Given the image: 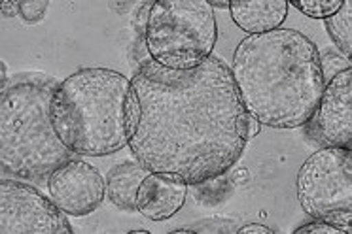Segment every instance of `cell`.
Masks as SVG:
<instances>
[{
	"instance_id": "obj_1",
	"label": "cell",
	"mask_w": 352,
	"mask_h": 234,
	"mask_svg": "<svg viewBox=\"0 0 352 234\" xmlns=\"http://www.w3.org/2000/svg\"><path fill=\"white\" fill-rule=\"evenodd\" d=\"M131 85L140 112L127 148L150 172L199 185L222 178L241 159L248 112L222 59L210 57L186 72L148 60Z\"/></svg>"
},
{
	"instance_id": "obj_2",
	"label": "cell",
	"mask_w": 352,
	"mask_h": 234,
	"mask_svg": "<svg viewBox=\"0 0 352 234\" xmlns=\"http://www.w3.org/2000/svg\"><path fill=\"white\" fill-rule=\"evenodd\" d=\"M231 75L246 112L273 128L303 127L326 87L313 40L284 27L246 36L235 49Z\"/></svg>"
},
{
	"instance_id": "obj_3",
	"label": "cell",
	"mask_w": 352,
	"mask_h": 234,
	"mask_svg": "<svg viewBox=\"0 0 352 234\" xmlns=\"http://www.w3.org/2000/svg\"><path fill=\"white\" fill-rule=\"evenodd\" d=\"M138 102L127 75L110 68H82L52 97V123L72 155L104 157L129 145Z\"/></svg>"
},
{
	"instance_id": "obj_4",
	"label": "cell",
	"mask_w": 352,
	"mask_h": 234,
	"mask_svg": "<svg viewBox=\"0 0 352 234\" xmlns=\"http://www.w3.org/2000/svg\"><path fill=\"white\" fill-rule=\"evenodd\" d=\"M57 85L47 75H19L2 91L0 163L6 176L42 183L72 159L52 123Z\"/></svg>"
},
{
	"instance_id": "obj_5",
	"label": "cell",
	"mask_w": 352,
	"mask_h": 234,
	"mask_svg": "<svg viewBox=\"0 0 352 234\" xmlns=\"http://www.w3.org/2000/svg\"><path fill=\"white\" fill-rule=\"evenodd\" d=\"M218 25L208 0H153L146 49L161 68L186 72L212 57Z\"/></svg>"
},
{
	"instance_id": "obj_6",
	"label": "cell",
	"mask_w": 352,
	"mask_h": 234,
	"mask_svg": "<svg viewBox=\"0 0 352 234\" xmlns=\"http://www.w3.org/2000/svg\"><path fill=\"white\" fill-rule=\"evenodd\" d=\"M298 198L303 211L313 219L352 211V150L314 151L299 168Z\"/></svg>"
},
{
	"instance_id": "obj_7",
	"label": "cell",
	"mask_w": 352,
	"mask_h": 234,
	"mask_svg": "<svg viewBox=\"0 0 352 234\" xmlns=\"http://www.w3.org/2000/svg\"><path fill=\"white\" fill-rule=\"evenodd\" d=\"M0 233L70 234L72 225L57 204L27 181H0Z\"/></svg>"
},
{
	"instance_id": "obj_8",
	"label": "cell",
	"mask_w": 352,
	"mask_h": 234,
	"mask_svg": "<svg viewBox=\"0 0 352 234\" xmlns=\"http://www.w3.org/2000/svg\"><path fill=\"white\" fill-rule=\"evenodd\" d=\"M303 127L324 148L352 150V68L326 83L320 102Z\"/></svg>"
},
{
	"instance_id": "obj_9",
	"label": "cell",
	"mask_w": 352,
	"mask_h": 234,
	"mask_svg": "<svg viewBox=\"0 0 352 234\" xmlns=\"http://www.w3.org/2000/svg\"><path fill=\"white\" fill-rule=\"evenodd\" d=\"M50 198L67 215L84 218L99 208L107 196V180L85 161L70 159L47 178Z\"/></svg>"
},
{
	"instance_id": "obj_10",
	"label": "cell",
	"mask_w": 352,
	"mask_h": 234,
	"mask_svg": "<svg viewBox=\"0 0 352 234\" xmlns=\"http://www.w3.org/2000/svg\"><path fill=\"white\" fill-rule=\"evenodd\" d=\"M188 183L180 176L150 172L137 193V211L150 221H165L182 210Z\"/></svg>"
},
{
	"instance_id": "obj_11",
	"label": "cell",
	"mask_w": 352,
	"mask_h": 234,
	"mask_svg": "<svg viewBox=\"0 0 352 234\" xmlns=\"http://www.w3.org/2000/svg\"><path fill=\"white\" fill-rule=\"evenodd\" d=\"M288 8L286 0H233L230 14L239 29L254 36L280 29L288 17Z\"/></svg>"
},
{
	"instance_id": "obj_12",
	"label": "cell",
	"mask_w": 352,
	"mask_h": 234,
	"mask_svg": "<svg viewBox=\"0 0 352 234\" xmlns=\"http://www.w3.org/2000/svg\"><path fill=\"white\" fill-rule=\"evenodd\" d=\"M150 170L140 163H131L123 161L114 168H110V172L104 178L107 180V196L110 202L116 204L120 210L137 211V193L140 183Z\"/></svg>"
},
{
	"instance_id": "obj_13",
	"label": "cell",
	"mask_w": 352,
	"mask_h": 234,
	"mask_svg": "<svg viewBox=\"0 0 352 234\" xmlns=\"http://www.w3.org/2000/svg\"><path fill=\"white\" fill-rule=\"evenodd\" d=\"M326 29L329 36L341 49V55L351 59L352 55V2L344 0L343 6L326 19Z\"/></svg>"
},
{
	"instance_id": "obj_14",
	"label": "cell",
	"mask_w": 352,
	"mask_h": 234,
	"mask_svg": "<svg viewBox=\"0 0 352 234\" xmlns=\"http://www.w3.org/2000/svg\"><path fill=\"white\" fill-rule=\"evenodd\" d=\"M292 6L313 19H328L343 6V0H296Z\"/></svg>"
},
{
	"instance_id": "obj_15",
	"label": "cell",
	"mask_w": 352,
	"mask_h": 234,
	"mask_svg": "<svg viewBox=\"0 0 352 234\" xmlns=\"http://www.w3.org/2000/svg\"><path fill=\"white\" fill-rule=\"evenodd\" d=\"M320 67L324 83H328L333 75L343 72L344 68H351V59H346L343 55H337L333 51H326L324 55H320Z\"/></svg>"
},
{
	"instance_id": "obj_16",
	"label": "cell",
	"mask_w": 352,
	"mask_h": 234,
	"mask_svg": "<svg viewBox=\"0 0 352 234\" xmlns=\"http://www.w3.org/2000/svg\"><path fill=\"white\" fill-rule=\"evenodd\" d=\"M47 6H50L47 0H21L19 2V15L25 23L36 25L44 19Z\"/></svg>"
},
{
	"instance_id": "obj_17",
	"label": "cell",
	"mask_w": 352,
	"mask_h": 234,
	"mask_svg": "<svg viewBox=\"0 0 352 234\" xmlns=\"http://www.w3.org/2000/svg\"><path fill=\"white\" fill-rule=\"evenodd\" d=\"M296 234H307V233H313V234H339L336 226L329 225L328 221H324V219H313L311 223H307V225L299 226L294 231Z\"/></svg>"
},
{
	"instance_id": "obj_18",
	"label": "cell",
	"mask_w": 352,
	"mask_h": 234,
	"mask_svg": "<svg viewBox=\"0 0 352 234\" xmlns=\"http://www.w3.org/2000/svg\"><path fill=\"white\" fill-rule=\"evenodd\" d=\"M239 234H275L273 229H269L267 225H261V223H250V225H245L237 229Z\"/></svg>"
},
{
	"instance_id": "obj_19",
	"label": "cell",
	"mask_w": 352,
	"mask_h": 234,
	"mask_svg": "<svg viewBox=\"0 0 352 234\" xmlns=\"http://www.w3.org/2000/svg\"><path fill=\"white\" fill-rule=\"evenodd\" d=\"M19 14V2L16 0H4L2 2V15L4 17H14Z\"/></svg>"
},
{
	"instance_id": "obj_20",
	"label": "cell",
	"mask_w": 352,
	"mask_h": 234,
	"mask_svg": "<svg viewBox=\"0 0 352 234\" xmlns=\"http://www.w3.org/2000/svg\"><path fill=\"white\" fill-rule=\"evenodd\" d=\"M260 127H261V123L256 117H252L250 113H248V125H246V132H248V140L250 138H254V136L258 134L260 132Z\"/></svg>"
},
{
	"instance_id": "obj_21",
	"label": "cell",
	"mask_w": 352,
	"mask_h": 234,
	"mask_svg": "<svg viewBox=\"0 0 352 234\" xmlns=\"http://www.w3.org/2000/svg\"><path fill=\"white\" fill-rule=\"evenodd\" d=\"M0 70H2V83H0V89L4 91L8 87V70H6V65L0 62Z\"/></svg>"
},
{
	"instance_id": "obj_22",
	"label": "cell",
	"mask_w": 352,
	"mask_h": 234,
	"mask_svg": "<svg viewBox=\"0 0 352 234\" xmlns=\"http://www.w3.org/2000/svg\"><path fill=\"white\" fill-rule=\"evenodd\" d=\"M231 2H228V0H214V2H210V6H212V10L214 8H230Z\"/></svg>"
}]
</instances>
